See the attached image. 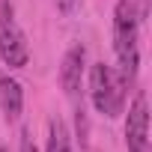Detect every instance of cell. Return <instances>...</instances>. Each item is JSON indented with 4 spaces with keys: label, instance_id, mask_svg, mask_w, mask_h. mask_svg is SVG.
I'll return each instance as SVG.
<instances>
[{
    "label": "cell",
    "instance_id": "cell-7",
    "mask_svg": "<svg viewBox=\"0 0 152 152\" xmlns=\"http://www.w3.org/2000/svg\"><path fill=\"white\" fill-rule=\"evenodd\" d=\"M45 152H72V146H69V131H66V122L63 119H51V125H48V149Z\"/></svg>",
    "mask_w": 152,
    "mask_h": 152
},
{
    "label": "cell",
    "instance_id": "cell-1",
    "mask_svg": "<svg viewBox=\"0 0 152 152\" xmlns=\"http://www.w3.org/2000/svg\"><path fill=\"white\" fill-rule=\"evenodd\" d=\"M137 9L131 0H119L113 9V51L119 60V81L131 84L137 66H140V51H137Z\"/></svg>",
    "mask_w": 152,
    "mask_h": 152
},
{
    "label": "cell",
    "instance_id": "cell-5",
    "mask_svg": "<svg viewBox=\"0 0 152 152\" xmlns=\"http://www.w3.org/2000/svg\"><path fill=\"white\" fill-rule=\"evenodd\" d=\"M84 60H87V51L84 45H72L63 57V66H60V84L66 90V96H75L81 90V78H84Z\"/></svg>",
    "mask_w": 152,
    "mask_h": 152
},
{
    "label": "cell",
    "instance_id": "cell-9",
    "mask_svg": "<svg viewBox=\"0 0 152 152\" xmlns=\"http://www.w3.org/2000/svg\"><path fill=\"white\" fill-rule=\"evenodd\" d=\"M72 6H75V0H60V9H63V12H69Z\"/></svg>",
    "mask_w": 152,
    "mask_h": 152
},
{
    "label": "cell",
    "instance_id": "cell-6",
    "mask_svg": "<svg viewBox=\"0 0 152 152\" xmlns=\"http://www.w3.org/2000/svg\"><path fill=\"white\" fill-rule=\"evenodd\" d=\"M21 107H24V93H21V84L12 81V78H0V110L9 122H15L21 116Z\"/></svg>",
    "mask_w": 152,
    "mask_h": 152
},
{
    "label": "cell",
    "instance_id": "cell-3",
    "mask_svg": "<svg viewBox=\"0 0 152 152\" xmlns=\"http://www.w3.org/2000/svg\"><path fill=\"white\" fill-rule=\"evenodd\" d=\"M0 57L9 69H24L30 57V48H27L24 30L15 21L12 3H0Z\"/></svg>",
    "mask_w": 152,
    "mask_h": 152
},
{
    "label": "cell",
    "instance_id": "cell-2",
    "mask_svg": "<svg viewBox=\"0 0 152 152\" xmlns=\"http://www.w3.org/2000/svg\"><path fill=\"white\" fill-rule=\"evenodd\" d=\"M90 99L99 113L104 116H119L122 113V99H125V84L107 63H93L90 66Z\"/></svg>",
    "mask_w": 152,
    "mask_h": 152
},
{
    "label": "cell",
    "instance_id": "cell-8",
    "mask_svg": "<svg viewBox=\"0 0 152 152\" xmlns=\"http://www.w3.org/2000/svg\"><path fill=\"white\" fill-rule=\"evenodd\" d=\"M21 152H39L33 137H30V131H21Z\"/></svg>",
    "mask_w": 152,
    "mask_h": 152
},
{
    "label": "cell",
    "instance_id": "cell-10",
    "mask_svg": "<svg viewBox=\"0 0 152 152\" xmlns=\"http://www.w3.org/2000/svg\"><path fill=\"white\" fill-rule=\"evenodd\" d=\"M0 152H9V149H6V146H0Z\"/></svg>",
    "mask_w": 152,
    "mask_h": 152
},
{
    "label": "cell",
    "instance_id": "cell-4",
    "mask_svg": "<svg viewBox=\"0 0 152 152\" xmlns=\"http://www.w3.org/2000/svg\"><path fill=\"white\" fill-rule=\"evenodd\" d=\"M146 143H149V110H146V96L140 93L134 99V104L128 107L125 146H128V152H146Z\"/></svg>",
    "mask_w": 152,
    "mask_h": 152
}]
</instances>
